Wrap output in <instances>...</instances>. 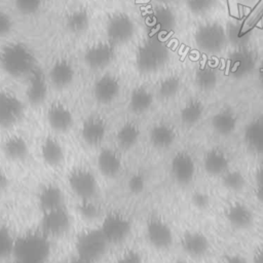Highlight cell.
I'll return each instance as SVG.
<instances>
[{
	"mask_svg": "<svg viewBox=\"0 0 263 263\" xmlns=\"http://www.w3.org/2000/svg\"><path fill=\"white\" fill-rule=\"evenodd\" d=\"M77 215L88 222L101 221L104 216L103 209L98 203L96 198L90 199H77V203L75 206Z\"/></svg>",
	"mask_w": 263,
	"mask_h": 263,
	"instance_id": "f546056e",
	"label": "cell"
},
{
	"mask_svg": "<svg viewBox=\"0 0 263 263\" xmlns=\"http://www.w3.org/2000/svg\"><path fill=\"white\" fill-rule=\"evenodd\" d=\"M179 88L180 81L177 77H166L158 85V95L163 99H170L178 92Z\"/></svg>",
	"mask_w": 263,
	"mask_h": 263,
	"instance_id": "d590c367",
	"label": "cell"
},
{
	"mask_svg": "<svg viewBox=\"0 0 263 263\" xmlns=\"http://www.w3.org/2000/svg\"><path fill=\"white\" fill-rule=\"evenodd\" d=\"M12 25L11 17L7 13L0 11V36L7 35L11 31Z\"/></svg>",
	"mask_w": 263,
	"mask_h": 263,
	"instance_id": "b9f144b4",
	"label": "cell"
},
{
	"mask_svg": "<svg viewBox=\"0 0 263 263\" xmlns=\"http://www.w3.org/2000/svg\"><path fill=\"white\" fill-rule=\"evenodd\" d=\"M237 125V117L230 109H222L212 118V126L220 136L231 135Z\"/></svg>",
	"mask_w": 263,
	"mask_h": 263,
	"instance_id": "83f0119b",
	"label": "cell"
},
{
	"mask_svg": "<svg viewBox=\"0 0 263 263\" xmlns=\"http://www.w3.org/2000/svg\"><path fill=\"white\" fill-rule=\"evenodd\" d=\"M225 217L230 225L237 229L250 227L254 219L251 209L240 201L230 202L225 209Z\"/></svg>",
	"mask_w": 263,
	"mask_h": 263,
	"instance_id": "603a6c76",
	"label": "cell"
},
{
	"mask_svg": "<svg viewBox=\"0 0 263 263\" xmlns=\"http://www.w3.org/2000/svg\"><path fill=\"white\" fill-rule=\"evenodd\" d=\"M181 247L188 256L193 258H201L208 253L210 242L208 237L202 232L186 231L182 235Z\"/></svg>",
	"mask_w": 263,
	"mask_h": 263,
	"instance_id": "44dd1931",
	"label": "cell"
},
{
	"mask_svg": "<svg viewBox=\"0 0 263 263\" xmlns=\"http://www.w3.org/2000/svg\"><path fill=\"white\" fill-rule=\"evenodd\" d=\"M9 186V177L7 173L0 166V191L5 190Z\"/></svg>",
	"mask_w": 263,
	"mask_h": 263,
	"instance_id": "ee69618b",
	"label": "cell"
},
{
	"mask_svg": "<svg viewBox=\"0 0 263 263\" xmlns=\"http://www.w3.org/2000/svg\"><path fill=\"white\" fill-rule=\"evenodd\" d=\"M106 32L109 42L112 44H122L128 41L135 32L133 20L125 13L113 14L107 22Z\"/></svg>",
	"mask_w": 263,
	"mask_h": 263,
	"instance_id": "4fadbf2b",
	"label": "cell"
},
{
	"mask_svg": "<svg viewBox=\"0 0 263 263\" xmlns=\"http://www.w3.org/2000/svg\"><path fill=\"white\" fill-rule=\"evenodd\" d=\"M166 49L155 40L144 42L138 49L136 63L144 73H151L158 70L165 63Z\"/></svg>",
	"mask_w": 263,
	"mask_h": 263,
	"instance_id": "52a82bcc",
	"label": "cell"
},
{
	"mask_svg": "<svg viewBox=\"0 0 263 263\" xmlns=\"http://www.w3.org/2000/svg\"><path fill=\"white\" fill-rule=\"evenodd\" d=\"M110 245L101 232L99 226L86 228L79 232L75 239L76 257L89 263L101 261Z\"/></svg>",
	"mask_w": 263,
	"mask_h": 263,
	"instance_id": "3957f363",
	"label": "cell"
},
{
	"mask_svg": "<svg viewBox=\"0 0 263 263\" xmlns=\"http://www.w3.org/2000/svg\"><path fill=\"white\" fill-rule=\"evenodd\" d=\"M13 263H26V262H22V261H17V260H14Z\"/></svg>",
	"mask_w": 263,
	"mask_h": 263,
	"instance_id": "816d5d0a",
	"label": "cell"
},
{
	"mask_svg": "<svg viewBox=\"0 0 263 263\" xmlns=\"http://www.w3.org/2000/svg\"><path fill=\"white\" fill-rule=\"evenodd\" d=\"M37 204L41 213L66 205V195L55 183L44 184L37 193Z\"/></svg>",
	"mask_w": 263,
	"mask_h": 263,
	"instance_id": "ac0fdd59",
	"label": "cell"
},
{
	"mask_svg": "<svg viewBox=\"0 0 263 263\" xmlns=\"http://www.w3.org/2000/svg\"><path fill=\"white\" fill-rule=\"evenodd\" d=\"M145 234L150 246L159 251L167 250L174 241V234L170 224L157 216H152L147 220Z\"/></svg>",
	"mask_w": 263,
	"mask_h": 263,
	"instance_id": "9c48e42d",
	"label": "cell"
},
{
	"mask_svg": "<svg viewBox=\"0 0 263 263\" xmlns=\"http://www.w3.org/2000/svg\"><path fill=\"white\" fill-rule=\"evenodd\" d=\"M46 122L54 134H66L74 125V115L67 105L52 103L46 111Z\"/></svg>",
	"mask_w": 263,
	"mask_h": 263,
	"instance_id": "5bb4252c",
	"label": "cell"
},
{
	"mask_svg": "<svg viewBox=\"0 0 263 263\" xmlns=\"http://www.w3.org/2000/svg\"><path fill=\"white\" fill-rule=\"evenodd\" d=\"M245 144L253 153L263 155V116L254 118L245 128Z\"/></svg>",
	"mask_w": 263,
	"mask_h": 263,
	"instance_id": "4316f807",
	"label": "cell"
},
{
	"mask_svg": "<svg viewBox=\"0 0 263 263\" xmlns=\"http://www.w3.org/2000/svg\"><path fill=\"white\" fill-rule=\"evenodd\" d=\"M29 82L26 89V97L33 106H38L44 102L47 96V82L43 71L35 67L28 75Z\"/></svg>",
	"mask_w": 263,
	"mask_h": 263,
	"instance_id": "ffe728a7",
	"label": "cell"
},
{
	"mask_svg": "<svg viewBox=\"0 0 263 263\" xmlns=\"http://www.w3.org/2000/svg\"><path fill=\"white\" fill-rule=\"evenodd\" d=\"M141 138V129L136 122L122 123L115 133L116 147L120 151H128L136 147Z\"/></svg>",
	"mask_w": 263,
	"mask_h": 263,
	"instance_id": "d4e9b609",
	"label": "cell"
},
{
	"mask_svg": "<svg viewBox=\"0 0 263 263\" xmlns=\"http://www.w3.org/2000/svg\"><path fill=\"white\" fill-rule=\"evenodd\" d=\"M96 166L104 178L110 180L117 178L123 171L122 152L117 147H100L96 156Z\"/></svg>",
	"mask_w": 263,
	"mask_h": 263,
	"instance_id": "ba28073f",
	"label": "cell"
},
{
	"mask_svg": "<svg viewBox=\"0 0 263 263\" xmlns=\"http://www.w3.org/2000/svg\"><path fill=\"white\" fill-rule=\"evenodd\" d=\"M1 149L5 158L13 162L24 161L30 154L29 142L20 134H11L5 137L1 144Z\"/></svg>",
	"mask_w": 263,
	"mask_h": 263,
	"instance_id": "d6986e66",
	"label": "cell"
},
{
	"mask_svg": "<svg viewBox=\"0 0 263 263\" xmlns=\"http://www.w3.org/2000/svg\"><path fill=\"white\" fill-rule=\"evenodd\" d=\"M49 252L50 239L38 230L16 237L12 257L26 263H44Z\"/></svg>",
	"mask_w": 263,
	"mask_h": 263,
	"instance_id": "7a4b0ae2",
	"label": "cell"
},
{
	"mask_svg": "<svg viewBox=\"0 0 263 263\" xmlns=\"http://www.w3.org/2000/svg\"><path fill=\"white\" fill-rule=\"evenodd\" d=\"M114 263H144V258L138 250L127 248L118 254Z\"/></svg>",
	"mask_w": 263,
	"mask_h": 263,
	"instance_id": "74e56055",
	"label": "cell"
},
{
	"mask_svg": "<svg viewBox=\"0 0 263 263\" xmlns=\"http://www.w3.org/2000/svg\"><path fill=\"white\" fill-rule=\"evenodd\" d=\"M153 104V96L145 87H136L132 90L128 98V109L137 115L146 113Z\"/></svg>",
	"mask_w": 263,
	"mask_h": 263,
	"instance_id": "f1b7e54d",
	"label": "cell"
},
{
	"mask_svg": "<svg viewBox=\"0 0 263 263\" xmlns=\"http://www.w3.org/2000/svg\"><path fill=\"white\" fill-rule=\"evenodd\" d=\"M15 3L22 12L33 13L39 8L41 0H15Z\"/></svg>",
	"mask_w": 263,
	"mask_h": 263,
	"instance_id": "f35d334b",
	"label": "cell"
},
{
	"mask_svg": "<svg viewBox=\"0 0 263 263\" xmlns=\"http://www.w3.org/2000/svg\"><path fill=\"white\" fill-rule=\"evenodd\" d=\"M75 71L72 64L67 60H58L50 67L48 78L52 86L58 89L68 87L74 80Z\"/></svg>",
	"mask_w": 263,
	"mask_h": 263,
	"instance_id": "7402d4cb",
	"label": "cell"
},
{
	"mask_svg": "<svg viewBox=\"0 0 263 263\" xmlns=\"http://www.w3.org/2000/svg\"><path fill=\"white\" fill-rule=\"evenodd\" d=\"M24 103L13 93L0 90V127L11 128L24 116Z\"/></svg>",
	"mask_w": 263,
	"mask_h": 263,
	"instance_id": "30bf717a",
	"label": "cell"
},
{
	"mask_svg": "<svg viewBox=\"0 0 263 263\" xmlns=\"http://www.w3.org/2000/svg\"><path fill=\"white\" fill-rule=\"evenodd\" d=\"M256 184H260L263 185V160L261 161V163L258 165L257 170H256Z\"/></svg>",
	"mask_w": 263,
	"mask_h": 263,
	"instance_id": "7dc6e473",
	"label": "cell"
},
{
	"mask_svg": "<svg viewBox=\"0 0 263 263\" xmlns=\"http://www.w3.org/2000/svg\"><path fill=\"white\" fill-rule=\"evenodd\" d=\"M16 237L12 234L10 229L0 224V261L7 259L13 255Z\"/></svg>",
	"mask_w": 263,
	"mask_h": 263,
	"instance_id": "d6a6232c",
	"label": "cell"
},
{
	"mask_svg": "<svg viewBox=\"0 0 263 263\" xmlns=\"http://www.w3.org/2000/svg\"><path fill=\"white\" fill-rule=\"evenodd\" d=\"M197 82L200 87H202L204 89H209V88L213 87L215 84V76L212 72L204 71L198 75Z\"/></svg>",
	"mask_w": 263,
	"mask_h": 263,
	"instance_id": "60d3db41",
	"label": "cell"
},
{
	"mask_svg": "<svg viewBox=\"0 0 263 263\" xmlns=\"http://www.w3.org/2000/svg\"><path fill=\"white\" fill-rule=\"evenodd\" d=\"M120 92V82L117 77L111 74H105L97 79L92 86L95 100L102 105L113 103Z\"/></svg>",
	"mask_w": 263,
	"mask_h": 263,
	"instance_id": "e0dca14e",
	"label": "cell"
},
{
	"mask_svg": "<svg viewBox=\"0 0 263 263\" xmlns=\"http://www.w3.org/2000/svg\"><path fill=\"white\" fill-rule=\"evenodd\" d=\"M223 263H248V261L239 255H231L226 257Z\"/></svg>",
	"mask_w": 263,
	"mask_h": 263,
	"instance_id": "f6af8a7d",
	"label": "cell"
},
{
	"mask_svg": "<svg viewBox=\"0 0 263 263\" xmlns=\"http://www.w3.org/2000/svg\"><path fill=\"white\" fill-rule=\"evenodd\" d=\"M192 203L200 210H204L210 204V197L205 192L196 191L192 195Z\"/></svg>",
	"mask_w": 263,
	"mask_h": 263,
	"instance_id": "ab89813d",
	"label": "cell"
},
{
	"mask_svg": "<svg viewBox=\"0 0 263 263\" xmlns=\"http://www.w3.org/2000/svg\"><path fill=\"white\" fill-rule=\"evenodd\" d=\"M115 58L114 44L100 42L88 47L84 53L85 64L95 70H101L109 66Z\"/></svg>",
	"mask_w": 263,
	"mask_h": 263,
	"instance_id": "2e32d148",
	"label": "cell"
},
{
	"mask_svg": "<svg viewBox=\"0 0 263 263\" xmlns=\"http://www.w3.org/2000/svg\"><path fill=\"white\" fill-rule=\"evenodd\" d=\"M203 114V106L197 100H191L181 109L180 118L185 125H193L197 123Z\"/></svg>",
	"mask_w": 263,
	"mask_h": 263,
	"instance_id": "1f68e13d",
	"label": "cell"
},
{
	"mask_svg": "<svg viewBox=\"0 0 263 263\" xmlns=\"http://www.w3.org/2000/svg\"><path fill=\"white\" fill-rule=\"evenodd\" d=\"M99 228L110 246H118L129 236L132 220L123 212L110 211L104 214L99 222Z\"/></svg>",
	"mask_w": 263,
	"mask_h": 263,
	"instance_id": "277c9868",
	"label": "cell"
},
{
	"mask_svg": "<svg viewBox=\"0 0 263 263\" xmlns=\"http://www.w3.org/2000/svg\"><path fill=\"white\" fill-rule=\"evenodd\" d=\"M0 65L9 76L23 77L29 75L36 67L35 55L24 43H9L1 49Z\"/></svg>",
	"mask_w": 263,
	"mask_h": 263,
	"instance_id": "6da1fadb",
	"label": "cell"
},
{
	"mask_svg": "<svg viewBox=\"0 0 263 263\" xmlns=\"http://www.w3.org/2000/svg\"><path fill=\"white\" fill-rule=\"evenodd\" d=\"M67 29L74 34L83 33L89 26V16L84 9H75L66 17Z\"/></svg>",
	"mask_w": 263,
	"mask_h": 263,
	"instance_id": "4dcf8cb0",
	"label": "cell"
},
{
	"mask_svg": "<svg viewBox=\"0 0 263 263\" xmlns=\"http://www.w3.org/2000/svg\"><path fill=\"white\" fill-rule=\"evenodd\" d=\"M229 157L227 154L219 149L212 148L208 150L203 156V168L212 176H222L229 170Z\"/></svg>",
	"mask_w": 263,
	"mask_h": 263,
	"instance_id": "484cf974",
	"label": "cell"
},
{
	"mask_svg": "<svg viewBox=\"0 0 263 263\" xmlns=\"http://www.w3.org/2000/svg\"><path fill=\"white\" fill-rule=\"evenodd\" d=\"M68 263H89V262H87V261H85V260H82V259H80V258H78V257L75 256V258L71 259Z\"/></svg>",
	"mask_w": 263,
	"mask_h": 263,
	"instance_id": "681fc988",
	"label": "cell"
},
{
	"mask_svg": "<svg viewBox=\"0 0 263 263\" xmlns=\"http://www.w3.org/2000/svg\"><path fill=\"white\" fill-rule=\"evenodd\" d=\"M254 263H263V245L258 247L253 256Z\"/></svg>",
	"mask_w": 263,
	"mask_h": 263,
	"instance_id": "bcb514c9",
	"label": "cell"
},
{
	"mask_svg": "<svg viewBox=\"0 0 263 263\" xmlns=\"http://www.w3.org/2000/svg\"><path fill=\"white\" fill-rule=\"evenodd\" d=\"M108 135L106 120L98 115H91L83 120L80 125L82 142L92 148H100Z\"/></svg>",
	"mask_w": 263,
	"mask_h": 263,
	"instance_id": "8fae6325",
	"label": "cell"
},
{
	"mask_svg": "<svg viewBox=\"0 0 263 263\" xmlns=\"http://www.w3.org/2000/svg\"><path fill=\"white\" fill-rule=\"evenodd\" d=\"M170 171L173 179L178 184H189L194 179L196 172L194 158L187 151H178L171 159Z\"/></svg>",
	"mask_w": 263,
	"mask_h": 263,
	"instance_id": "7c38bea8",
	"label": "cell"
},
{
	"mask_svg": "<svg viewBox=\"0 0 263 263\" xmlns=\"http://www.w3.org/2000/svg\"><path fill=\"white\" fill-rule=\"evenodd\" d=\"M150 144L156 149L170 148L177 139V132L175 127L165 122H158L154 124L149 130Z\"/></svg>",
	"mask_w": 263,
	"mask_h": 263,
	"instance_id": "cb8c5ba5",
	"label": "cell"
},
{
	"mask_svg": "<svg viewBox=\"0 0 263 263\" xmlns=\"http://www.w3.org/2000/svg\"><path fill=\"white\" fill-rule=\"evenodd\" d=\"M67 185L77 199L96 198L99 192V180L96 173L84 165L73 167L69 172Z\"/></svg>",
	"mask_w": 263,
	"mask_h": 263,
	"instance_id": "5b68a950",
	"label": "cell"
},
{
	"mask_svg": "<svg viewBox=\"0 0 263 263\" xmlns=\"http://www.w3.org/2000/svg\"><path fill=\"white\" fill-rule=\"evenodd\" d=\"M174 263H187V262H185V261H180V260H179V261H175Z\"/></svg>",
	"mask_w": 263,
	"mask_h": 263,
	"instance_id": "f907efd6",
	"label": "cell"
},
{
	"mask_svg": "<svg viewBox=\"0 0 263 263\" xmlns=\"http://www.w3.org/2000/svg\"><path fill=\"white\" fill-rule=\"evenodd\" d=\"M71 223V214L64 205L41 213L39 231L49 239L61 238L68 233Z\"/></svg>",
	"mask_w": 263,
	"mask_h": 263,
	"instance_id": "8992f818",
	"label": "cell"
},
{
	"mask_svg": "<svg viewBox=\"0 0 263 263\" xmlns=\"http://www.w3.org/2000/svg\"><path fill=\"white\" fill-rule=\"evenodd\" d=\"M255 195L257 197V199L263 203V185L260 184H256V188H255Z\"/></svg>",
	"mask_w": 263,
	"mask_h": 263,
	"instance_id": "c3c4849f",
	"label": "cell"
},
{
	"mask_svg": "<svg viewBox=\"0 0 263 263\" xmlns=\"http://www.w3.org/2000/svg\"><path fill=\"white\" fill-rule=\"evenodd\" d=\"M39 154L44 164L52 168L61 166L66 158L65 146L54 135L46 136L42 139L39 147Z\"/></svg>",
	"mask_w": 263,
	"mask_h": 263,
	"instance_id": "9a60e30c",
	"label": "cell"
},
{
	"mask_svg": "<svg viewBox=\"0 0 263 263\" xmlns=\"http://www.w3.org/2000/svg\"><path fill=\"white\" fill-rule=\"evenodd\" d=\"M127 191L132 194H141L146 187V177L142 173L132 174L126 182Z\"/></svg>",
	"mask_w": 263,
	"mask_h": 263,
	"instance_id": "8d00e7d4",
	"label": "cell"
},
{
	"mask_svg": "<svg viewBox=\"0 0 263 263\" xmlns=\"http://www.w3.org/2000/svg\"><path fill=\"white\" fill-rule=\"evenodd\" d=\"M223 185L232 191H240L246 185V179L239 171L228 170L222 175Z\"/></svg>",
	"mask_w": 263,
	"mask_h": 263,
	"instance_id": "836d02e7",
	"label": "cell"
},
{
	"mask_svg": "<svg viewBox=\"0 0 263 263\" xmlns=\"http://www.w3.org/2000/svg\"><path fill=\"white\" fill-rule=\"evenodd\" d=\"M260 0H228L229 11L235 17L248 14Z\"/></svg>",
	"mask_w": 263,
	"mask_h": 263,
	"instance_id": "e575fe53",
	"label": "cell"
},
{
	"mask_svg": "<svg viewBox=\"0 0 263 263\" xmlns=\"http://www.w3.org/2000/svg\"><path fill=\"white\" fill-rule=\"evenodd\" d=\"M215 0H188V4L192 9H195L197 11H202L205 9H209L211 4Z\"/></svg>",
	"mask_w": 263,
	"mask_h": 263,
	"instance_id": "7bdbcfd3",
	"label": "cell"
}]
</instances>
